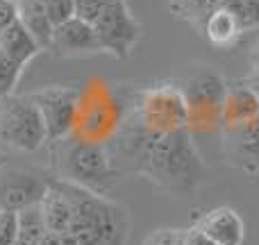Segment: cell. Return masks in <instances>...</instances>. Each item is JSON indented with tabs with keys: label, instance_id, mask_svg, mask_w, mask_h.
I'll return each instance as SVG.
<instances>
[{
	"label": "cell",
	"instance_id": "52a82bcc",
	"mask_svg": "<svg viewBox=\"0 0 259 245\" xmlns=\"http://www.w3.org/2000/svg\"><path fill=\"white\" fill-rule=\"evenodd\" d=\"M48 143L46 123L30 95L0 98V145L18 152H36Z\"/></svg>",
	"mask_w": 259,
	"mask_h": 245
},
{
	"label": "cell",
	"instance_id": "ffe728a7",
	"mask_svg": "<svg viewBox=\"0 0 259 245\" xmlns=\"http://www.w3.org/2000/svg\"><path fill=\"white\" fill-rule=\"evenodd\" d=\"M225 7L237 14L243 32L259 27V0H225Z\"/></svg>",
	"mask_w": 259,
	"mask_h": 245
},
{
	"label": "cell",
	"instance_id": "83f0119b",
	"mask_svg": "<svg viewBox=\"0 0 259 245\" xmlns=\"http://www.w3.org/2000/svg\"><path fill=\"white\" fill-rule=\"evenodd\" d=\"M250 64H252V68H259V43L252 48V53H250Z\"/></svg>",
	"mask_w": 259,
	"mask_h": 245
},
{
	"label": "cell",
	"instance_id": "3957f363",
	"mask_svg": "<svg viewBox=\"0 0 259 245\" xmlns=\"http://www.w3.org/2000/svg\"><path fill=\"white\" fill-rule=\"evenodd\" d=\"M50 148H53L55 177L64 182L107 195L123 179L105 143L84 141L71 134L66 138L50 143Z\"/></svg>",
	"mask_w": 259,
	"mask_h": 245
},
{
	"label": "cell",
	"instance_id": "4fadbf2b",
	"mask_svg": "<svg viewBox=\"0 0 259 245\" xmlns=\"http://www.w3.org/2000/svg\"><path fill=\"white\" fill-rule=\"evenodd\" d=\"M223 152L228 164L246 175H259V118L234 129H223Z\"/></svg>",
	"mask_w": 259,
	"mask_h": 245
},
{
	"label": "cell",
	"instance_id": "ac0fdd59",
	"mask_svg": "<svg viewBox=\"0 0 259 245\" xmlns=\"http://www.w3.org/2000/svg\"><path fill=\"white\" fill-rule=\"evenodd\" d=\"M18 23L30 32L41 50H48L55 25L50 23L41 0H18Z\"/></svg>",
	"mask_w": 259,
	"mask_h": 245
},
{
	"label": "cell",
	"instance_id": "8fae6325",
	"mask_svg": "<svg viewBox=\"0 0 259 245\" xmlns=\"http://www.w3.org/2000/svg\"><path fill=\"white\" fill-rule=\"evenodd\" d=\"M50 186V177L30 170H5L0 173V209L21 211L39 205Z\"/></svg>",
	"mask_w": 259,
	"mask_h": 245
},
{
	"label": "cell",
	"instance_id": "277c9868",
	"mask_svg": "<svg viewBox=\"0 0 259 245\" xmlns=\"http://www.w3.org/2000/svg\"><path fill=\"white\" fill-rule=\"evenodd\" d=\"M127 114V89L91 75L77 86V116L73 136L107 145L118 134Z\"/></svg>",
	"mask_w": 259,
	"mask_h": 245
},
{
	"label": "cell",
	"instance_id": "30bf717a",
	"mask_svg": "<svg viewBox=\"0 0 259 245\" xmlns=\"http://www.w3.org/2000/svg\"><path fill=\"white\" fill-rule=\"evenodd\" d=\"M30 98L39 107L41 118L46 123L48 143L71 136L73 127H75V116H77V89L75 86L50 84V86L34 91V93H30Z\"/></svg>",
	"mask_w": 259,
	"mask_h": 245
},
{
	"label": "cell",
	"instance_id": "44dd1931",
	"mask_svg": "<svg viewBox=\"0 0 259 245\" xmlns=\"http://www.w3.org/2000/svg\"><path fill=\"white\" fill-rule=\"evenodd\" d=\"M41 3H44V9L53 25H62V23L71 21L73 16H77L73 0H41Z\"/></svg>",
	"mask_w": 259,
	"mask_h": 245
},
{
	"label": "cell",
	"instance_id": "9c48e42d",
	"mask_svg": "<svg viewBox=\"0 0 259 245\" xmlns=\"http://www.w3.org/2000/svg\"><path fill=\"white\" fill-rule=\"evenodd\" d=\"M39 53V43L18 21L0 32V98L14 95L25 66Z\"/></svg>",
	"mask_w": 259,
	"mask_h": 245
},
{
	"label": "cell",
	"instance_id": "7402d4cb",
	"mask_svg": "<svg viewBox=\"0 0 259 245\" xmlns=\"http://www.w3.org/2000/svg\"><path fill=\"white\" fill-rule=\"evenodd\" d=\"M18 236V211L0 209V245H14Z\"/></svg>",
	"mask_w": 259,
	"mask_h": 245
},
{
	"label": "cell",
	"instance_id": "8992f818",
	"mask_svg": "<svg viewBox=\"0 0 259 245\" xmlns=\"http://www.w3.org/2000/svg\"><path fill=\"white\" fill-rule=\"evenodd\" d=\"M184 98L189 116V132L191 134H209L221 129L223 118V103L228 93V82L214 71H200L184 77L178 86Z\"/></svg>",
	"mask_w": 259,
	"mask_h": 245
},
{
	"label": "cell",
	"instance_id": "e0dca14e",
	"mask_svg": "<svg viewBox=\"0 0 259 245\" xmlns=\"http://www.w3.org/2000/svg\"><path fill=\"white\" fill-rule=\"evenodd\" d=\"M200 32L207 36V41H209L211 45H216V48H228V45H232L234 41L243 34V27H241V23H239L237 14L223 5V7H219L207 18Z\"/></svg>",
	"mask_w": 259,
	"mask_h": 245
},
{
	"label": "cell",
	"instance_id": "d4e9b609",
	"mask_svg": "<svg viewBox=\"0 0 259 245\" xmlns=\"http://www.w3.org/2000/svg\"><path fill=\"white\" fill-rule=\"evenodd\" d=\"M182 245H216V243L211 241L200 227H193L182 234Z\"/></svg>",
	"mask_w": 259,
	"mask_h": 245
},
{
	"label": "cell",
	"instance_id": "ba28073f",
	"mask_svg": "<svg viewBox=\"0 0 259 245\" xmlns=\"http://www.w3.org/2000/svg\"><path fill=\"white\" fill-rule=\"evenodd\" d=\"M103 53L127 59L141 39V23L134 18L127 0H112L94 21Z\"/></svg>",
	"mask_w": 259,
	"mask_h": 245
},
{
	"label": "cell",
	"instance_id": "9a60e30c",
	"mask_svg": "<svg viewBox=\"0 0 259 245\" xmlns=\"http://www.w3.org/2000/svg\"><path fill=\"white\" fill-rule=\"evenodd\" d=\"M259 118V98L252 93V89L243 80L228 84L223 103V118H221V132L234 129L241 125Z\"/></svg>",
	"mask_w": 259,
	"mask_h": 245
},
{
	"label": "cell",
	"instance_id": "7a4b0ae2",
	"mask_svg": "<svg viewBox=\"0 0 259 245\" xmlns=\"http://www.w3.org/2000/svg\"><path fill=\"white\" fill-rule=\"evenodd\" d=\"M73 207L71 236L80 245H125L130 236L127 209L103 193L53 177Z\"/></svg>",
	"mask_w": 259,
	"mask_h": 245
},
{
	"label": "cell",
	"instance_id": "4316f807",
	"mask_svg": "<svg viewBox=\"0 0 259 245\" xmlns=\"http://www.w3.org/2000/svg\"><path fill=\"white\" fill-rule=\"evenodd\" d=\"M243 82H246V84L250 86L252 93H255L257 98H259V68H252V71L248 73L246 77H243Z\"/></svg>",
	"mask_w": 259,
	"mask_h": 245
},
{
	"label": "cell",
	"instance_id": "5b68a950",
	"mask_svg": "<svg viewBox=\"0 0 259 245\" xmlns=\"http://www.w3.org/2000/svg\"><path fill=\"white\" fill-rule=\"evenodd\" d=\"M127 118L148 134H170L189 129L184 98L175 84H152L127 91Z\"/></svg>",
	"mask_w": 259,
	"mask_h": 245
},
{
	"label": "cell",
	"instance_id": "7c38bea8",
	"mask_svg": "<svg viewBox=\"0 0 259 245\" xmlns=\"http://www.w3.org/2000/svg\"><path fill=\"white\" fill-rule=\"evenodd\" d=\"M48 53L53 57H89V55L103 53L98 34L94 30V23L84 21L80 16H73L71 21L55 25L53 39H50Z\"/></svg>",
	"mask_w": 259,
	"mask_h": 245
},
{
	"label": "cell",
	"instance_id": "d6986e66",
	"mask_svg": "<svg viewBox=\"0 0 259 245\" xmlns=\"http://www.w3.org/2000/svg\"><path fill=\"white\" fill-rule=\"evenodd\" d=\"M46 234H48V229H46L39 205L25 207L18 211V236L14 245H41Z\"/></svg>",
	"mask_w": 259,
	"mask_h": 245
},
{
	"label": "cell",
	"instance_id": "603a6c76",
	"mask_svg": "<svg viewBox=\"0 0 259 245\" xmlns=\"http://www.w3.org/2000/svg\"><path fill=\"white\" fill-rule=\"evenodd\" d=\"M73 3H75L77 16L84 18V21H89V23H94L96 18H98V14L103 12L112 0H73Z\"/></svg>",
	"mask_w": 259,
	"mask_h": 245
},
{
	"label": "cell",
	"instance_id": "cb8c5ba5",
	"mask_svg": "<svg viewBox=\"0 0 259 245\" xmlns=\"http://www.w3.org/2000/svg\"><path fill=\"white\" fill-rule=\"evenodd\" d=\"M18 21V0H0V32Z\"/></svg>",
	"mask_w": 259,
	"mask_h": 245
},
{
	"label": "cell",
	"instance_id": "5bb4252c",
	"mask_svg": "<svg viewBox=\"0 0 259 245\" xmlns=\"http://www.w3.org/2000/svg\"><path fill=\"white\" fill-rule=\"evenodd\" d=\"M196 227H200L216 245H243L246 241V225L232 207H216L207 211Z\"/></svg>",
	"mask_w": 259,
	"mask_h": 245
},
{
	"label": "cell",
	"instance_id": "484cf974",
	"mask_svg": "<svg viewBox=\"0 0 259 245\" xmlns=\"http://www.w3.org/2000/svg\"><path fill=\"white\" fill-rule=\"evenodd\" d=\"M41 245H80L71 234H46Z\"/></svg>",
	"mask_w": 259,
	"mask_h": 245
},
{
	"label": "cell",
	"instance_id": "6da1fadb",
	"mask_svg": "<svg viewBox=\"0 0 259 245\" xmlns=\"http://www.w3.org/2000/svg\"><path fill=\"white\" fill-rule=\"evenodd\" d=\"M118 175H139L173 195H189L205 186L209 173L193 145L189 129L170 134H148L125 116L118 134L107 143Z\"/></svg>",
	"mask_w": 259,
	"mask_h": 245
},
{
	"label": "cell",
	"instance_id": "2e32d148",
	"mask_svg": "<svg viewBox=\"0 0 259 245\" xmlns=\"http://www.w3.org/2000/svg\"><path fill=\"white\" fill-rule=\"evenodd\" d=\"M41 207V216H44L46 229L50 234H68L71 232V223H73V207L71 200L66 198V193L57 186L53 177H50V186L46 191L44 200L39 202Z\"/></svg>",
	"mask_w": 259,
	"mask_h": 245
}]
</instances>
